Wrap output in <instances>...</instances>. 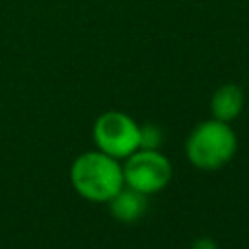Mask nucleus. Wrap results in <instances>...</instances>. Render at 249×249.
Listing matches in <instances>:
<instances>
[{
  "label": "nucleus",
  "mask_w": 249,
  "mask_h": 249,
  "mask_svg": "<svg viewBox=\"0 0 249 249\" xmlns=\"http://www.w3.org/2000/svg\"><path fill=\"white\" fill-rule=\"evenodd\" d=\"M70 183L86 200L107 202L124 187L121 160L97 148L84 152L70 165Z\"/></svg>",
  "instance_id": "1"
},
{
  "label": "nucleus",
  "mask_w": 249,
  "mask_h": 249,
  "mask_svg": "<svg viewBox=\"0 0 249 249\" xmlns=\"http://www.w3.org/2000/svg\"><path fill=\"white\" fill-rule=\"evenodd\" d=\"M237 136L230 123L208 119L198 123L185 142V156L191 165L202 171H214L233 160Z\"/></svg>",
  "instance_id": "2"
},
{
  "label": "nucleus",
  "mask_w": 249,
  "mask_h": 249,
  "mask_svg": "<svg viewBox=\"0 0 249 249\" xmlns=\"http://www.w3.org/2000/svg\"><path fill=\"white\" fill-rule=\"evenodd\" d=\"M93 144L111 158L124 160L140 148V124L123 111H105L93 123Z\"/></svg>",
  "instance_id": "3"
},
{
  "label": "nucleus",
  "mask_w": 249,
  "mask_h": 249,
  "mask_svg": "<svg viewBox=\"0 0 249 249\" xmlns=\"http://www.w3.org/2000/svg\"><path fill=\"white\" fill-rule=\"evenodd\" d=\"M123 175L126 187L150 196L167 187L173 175V167L169 158L160 150L138 148L128 158H124Z\"/></svg>",
  "instance_id": "4"
},
{
  "label": "nucleus",
  "mask_w": 249,
  "mask_h": 249,
  "mask_svg": "<svg viewBox=\"0 0 249 249\" xmlns=\"http://www.w3.org/2000/svg\"><path fill=\"white\" fill-rule=\"evenodd\" d=\"M109 204V212L117 222L123 224H132L138 218H142V214L148 208L146 202V195L130 189V187H123L111 200H107Z\"/></svg>",
  "instance_id": "5"
},
{
  "label": "nucleus",
  "mask_w": 249,
  "mask_h": 249,
  "mask_svg": "<svg viewBox=\"0 0 249 249\" xmlns=\"http://www.w3.org/2000/svg\"><path fill=\"white\" fill-rule=\"evenodd\" d=\"M210 109H212V119H218L224 123H231L233 119H237L243 109L241 88L235 84L220 86L210 99Z\"/></svg>",
  "instance_id": "6"
},
{
  "label": "nucleus",
  "mask_w": 249,
  "mask_h": 249,
  "mask_svg": "<svg viewBox=\"0 0 249 249\" xmlns=\"http://www.w3.org/2000/svg\"><path fill=\"white\" fill-rule=\"evenodd\" d=\"M163 140L161 130L156 124H144L140 126V148H148V150H160Z\"/></svg>",
  "instance_id": "7"
},
{
  "label": "nucleus",
  "mask_w": 249,
  "mask_h": 249,
  "mask_svg": "<svg viewBox=\"0 0 249 249\" xmlns=\"http://www.w3.org/2000/svg\"><path fill=\"white\" fill-rule=\"evenodd\" d=\"M191 249H220V247H218V243H216L214 239H210V237H198V239L193 241Z\"/></svg>",
  "instance_id": "8"
}]
</instances>
